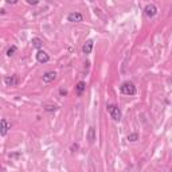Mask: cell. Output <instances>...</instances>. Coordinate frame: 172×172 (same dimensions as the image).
Instances as JSON below:
<instances>
[{
    "label": "cell",
    "mask_w": 172,
    "mask_h": 172,
    "mask_svg": "<svg viewBox=\"0 0 172 172\" xmlns=\"http://www.w3.org/2000/svg\"><path fill=\"white\" fill-rule=\"evenodd\" d=\"M120 92L125 96H134L137 92L136 86H134L133 82H124L121 86H120Z\"/></svg>",
    "instance_id": "cell-1"
},
{
    "label": "cell",
    "mask_w": 172,
    "mask_h": 172,
    "mask_svg": "<svg viewBox=\"0 0 172 172\" xmlns=\"http://www.w3.org/2000/svg\"><path fill=\"white\" fill-rule=\"evenodd\" d=\"M106 110H108V113L110 114V117H112L114 121H120L121 120L122 113H121V109L118 108V106H116V105H108V106H106Z\"/></svg>",
    "instance_id": "cell-2"
},
{
    "label": "cell",
    "mask_w": 172,
    "mask_h": 172,
    "mask_svg": "<svg viewBox=\"0 0 172 172\" xmlns=\"http://www.w3.org/2000/svg\"><path fill=\"white\" fill-rule=\"evenodd\" d=\"M144 14H145L147 16H148L149 19L155 18V16L157 15V7L155 6V4H152V3L147 4V6L144 7Z\"/></svg>",
    "instance_id": "cell-3"
},
{
    "label": "cell",
    "mask_w": 172,
    "mask_h": 172,
    "mask_svg": "<svg viewBox=\"0 0 172 172\" xmlns=\"http://www.w3.org/2000/svg\"><path fill=\"white\" fill-rule=\"evenodd\" d=\"M67 20L70 23H81L84 20V15L78 11H74V12H70L67 15Z\"/></svg>",
    "instance_id": "cell-4"
},
{
    "label": "cell",
    "mask_w": 172,
    "mask_h": 172,
    "mask_svg": "<svg viewBox=\"0 0 172 172\" xmlns=\"http://www.w3.org/2000/svg\"><path fill=\"white\" fill-rule=\"evenodd\" d=\"M36 61H38L39 63H47L48 61H50V55H48L46 51L38 50V52H36Z\"/></svg>",
    "instance_id": "cell-5"
},
{
    "label": "cell",
    "mask_w": 172,
    "mask_h": 172,
    "mask_svg": "<svg viewBox=\"0 0 172 172\" xmlns=\"http://www.w3.org/2000/svg\"><path fill=\"white\" fill-rule=\"evenodd\" d=\"M4 84L7 86H16L19 84V77L18 75H7L4 77Z\"/></svg>",
    "instance_id": "cell-6"
},
{
    "label": "cell",
    "mask_w": 172,
    "mask_h": 172,
    "mask_svg": "<svg viewBox=\"0 0 172 172\" xmlns=\"http://www.w3.org/2000/svg\"><path fill=\"white\" fill-rule=\"evenodd\" d=\"M43 82L44 84H50V82H54L57 79V73L55 71H46L43 74Z\"/></svg>",
    "instance_id": "cell-7"
},
{
    "label": "cell",
    "mask_w": 172,
    "mask_h": 172,
    "mask_svg": "<svg viewBox=\"0 0 172 172\" xmlns=\"http://www.w3.org/2000/svg\"><path fill=\"white\" fill-rule=\"evenodd\" d=\"M86 140H88L90 144H93L94 141L97 140V136H96V129L93 128V126H90L88 129V133H86Z\"/></svg>",
    "instance_id": "cell-8"
},
{
    "label": "cell",
    "mask_w": 172,
    "mask_h": 172,
    "mask_svg": "<svg viewBox=\"0 0 172 172\" xmlns=\"http://www.w3.org/2000/svg\"><path fill=\"white\" fill-rule=\"evenodd\" d=\"M93 47H94V42L92 39H89V40H86L85 44H84V47H82V51H84V54H90V52L93 51Z\"/></svg>",
    "instance_id": "cell-9"
},
{
    "label": "cell",
    "mask_w": 172,
    "mask_h": 172,
    "mask_svg": "<svg viewBox=\"0 0 172 172\" xmlns=\"http://www.w3.org/2000/svg\"><path fill=\"white\" fill-rule=\"evenodd\" d=\"M10 129H11V124L6 120V118H3V120H2V130H0V134L4 137L8 133V130H10Z\"/></svg>",
    "instance_id": "cell-10"
},
{
    "label": "cell",
    "mask_w": 172,
    "mask_h": 172,
    "mask_svg": "<svg viewBox=\"0 0 172 172\" xmlns=\"http://www.w3.org/2000/svg\"><path fill=\"white\" fill-rule=\"evenodd\" d=\"M85 90H86V82H84V81H79V82L75 85V93H77V96H82Z\"/></svg>",
    "instance_id": "cell-11"
},
{
    "label": "cell",
    "mask_w": 172,
    "mask_h": 172,
    "mask_svg": "<svg viewBox=\"0 0 172 172\" xmlns=\"http://www.w3.org/2000/svg\"><path fill=\"white\" fill-rule=\"evenodd\" d=\"M31 43H32V47L39 48V50H40V47L43 46V40L40 39V38H32L31 39Z\"/></svg>",
    "instance_id": "cell-12"
},
{
    "label": "cell",
    "mask_w": 172,
    "mask_h": 172,
    "mask_svg": "<svg viewBox=\"0 0 172 172\" xmlns=\"http://www.w3.org/2000/svg\"><path fill=\"white\" fill-rule=\"evenodd\" d=\"M16 51H18V47H16L15 44H12V46H10V47L7 48V52H6V54H7V57H12V55H15Z\"/></svg>",
    "instance_id": "cell-13"
},
{
    "label": "cell",
    "mask_w": 172,
    "mask_h": 172,
    "mask_svg": "<svg viewBox=\"0 0 172 172\" xmlns=\"http://www.w3.org/2000/svg\"><path fill=\"white\" fill-rule=\"evenodd\" d=\"M44 110L48 113H52V112H57V110H58V106L57 105H46L44 106Z\"/></svg>",
    "instance_id": "cell-14"
},
{
    "label": "cell",
    "mask_w": 172,
    "mask_h": 172,
    "mask_svg": "<svg viewBox=\"0 0 172 172\" xmlns=\"http://www.w3.org/2000/svg\"><path fill=\"white\" fill-rule=\"evenodd\" d=\"M137 140H138V134L137 133H129L128 134V141L134 143V141H137Z\"/></svg>",
    "instance_id": "cell-15"
},
{
    "label": "cell",
    "mask_w": 172,
    "mask_h": 172,
    "mask_svg": "<svg viewBox=\"0 0 172 172\" xmlns=\"http://www.w3.org/2000/svg\"><path fill=\"white\" fill-rule=\"evenodd\" d=\"M26 2L30 4V6H36V4H39V0H26Z\"/></svg>",
    "instance_id": "cell-16"
},
{
    "label": "cell",
    "mask_w": 172,
    "mask_h": 172,
    "mask_svg": "<svg viewBox=\"0 0 172 172\" xmlns=\"http://www.w3.org/2000/svg\"><path fill=\"white\" fill-rule=\"evenodd\" d=\"M7 4H11V6H14V4L18 3V0H6Z\"/></svg>",
    "instance_id": "cell-17"
},
{
    "label": "cell",
    "mask_w": 172,
    "mask_h": 172,
    "mask_svg": "<svg viewBox=\"0 0 172 172\" xmlns=\"http://www.w3.org/2000/svg\"><path fill=\"white\" fill-rule=\"evenodd\" d=\"M59 94H61V96H67V90L61 89V90H59Z\"/></svg>",
    "instance_id": "cell-18"
},
{
    "label": "cell",
    "mask_w": 172,
    "mask_h": 172,
    "mask_svg": "<svg viewBox=\"0 0 172 172\" xmlns=\"http://www.w3.org/2000/svg\"><path fill=\"white\" fill-rule=\"evenodd\" d=\"M78 148H79V147H78V144H73V147H71V151H73V152H75V151L78 149Z\"/></svg>",
    "instance_id": "cell-19"
}]
</instances>
